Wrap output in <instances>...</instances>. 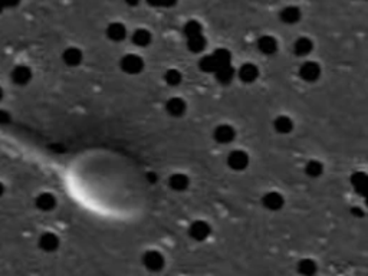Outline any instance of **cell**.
<instances>
[{
    "label": "cell",
    "mask_w": 368,
    "mask_h": 276,
    "mask_svg": "<svg viewBox=\"0 0 368 276\" xmlns=\"http://www.w3.org/2000/svg\"><path fill=\"white\" fill-rule=\"evenodd\" d=\"M144 66H145L144 59L137 53H127L119 59V69L124 74L131 75V76L140 75L144 71Z\"/></svg>",
    "instance_id": "cell-1"
},
{
    "label": "cell",
    "mask_w": 368,
    "mask_h": 276,
    "mask_svg": "<svg viewBox=\"0 0 368 276\" xmlns=\"http://www.w3.org/2000/svg\"><path fill=\"white\" fill-rule=\"evenodd\" d=\"M141 262L144 267L150 272H160L165 266V257L160 250L155 249H150L147 252H144V255L141 257Z\"/></svg>",
    "instance_id": "cell-2"
},
{
    "label": "cell",
    "mask_w": 368,
    "mask_h": 276,
    "mask_svg": "<svg viewBox=\"0 0 368 276\" xmlns=\"http://www.w3.org/2000/svg\"><path fill=\"white\" fill-rule=\"evenodd\" d=\"M228 167L233 171H245L250 164V156L245 150H233L228 154Z\"/></svg>",
    "instance_id": "cell-3"
},
{
    "label": "cell",
    "mask_w": 368,
    "mask_h": 276,
    "mask_svg": "<svg viewBox=\"0 0 368 276\" xmlns=\"http://www.w3.org/2000/svg\"><path fill=\"white\" fill-rule=\"evenodd\" d=\"M187 232L195 242H205L212 234V226L206 220H195L189 226Z\"/></svg>",
    "instance_id": "cell-4"
},
{
    "label": "cell",
    "mask_w": 368,
    "mask_h": 276,
    "mask_svg": "<svg viewBox=\"0 0 368 276\" xmlns=\"http://www.w3.org/2000/svg\"><path fill=\"white\" fill-rule=\"evenodd\" d=\"M262 206L269 212H279L285 206V197L279 191H268L262 196Z\"/></svg>",
    "instance_id": "cell-5"
},
{
    "label": "cell",
    "mask_w": 368,
    "mask_h": 276,
    "mask_svg": "<svg viewBox=\"0 0 368 276\" xmlns=\"http://www.w3.org/2000/svg\"><path fill=\"white\" fill-rule=\"evenodd\" d=\"M322 74V68L321 65L315 61H305L301 68H299V76L302 78L305 82H315L319 79V76Z\"/></svg>",
    "instance_id": "cell-6"
},
{
    "label": "cell",
    "mask_w": 368,
    "mask_h": 276,
    "mask_svg": "<svg viewBox=\"0 0 368 276\" xmlns=\"http://www.w3.org/2000/svg\"><path fill=\"white\" fill-rule=\"evenodd\" d=\"M213 138L219 144H230L235 141L236 138V129L230 124H219L215 129H213Z\"/></svg>",
    "instance_id": "cell-7"
},
{
    "label": "cell",
    "mask_w": 368,
    "mask_h": 276,
    "mask_svg": "<svg viewBox=\"0 0 368 276\" xmlns=\"http://www.w3.org/2000/svg\"><path fill=\"white\" fill-rule=\"evenodd\" d=\"M259 66L256 64H252V62L243 64L236 71V76H238L243 84H253V82H256L258 78H259Z\"/></svg>",
    "instance_id": "cell-8"
},
{
    "label": "cell",
    "mask_w": 368,
    "mask_h": 276,
    "mask_svg": "<svg viewBox=\"0 0 368 276\" xmlns=\"http://www.w3.org/2000/svg\"><path fill=\"white\" fill-rule=\"evenodd\" d=\"M165 111L170 117L181 118L187 112V102L180 96H171L165 102Z\"/></svg>",
    "instance_id": "cell-9"
},
{
    "label": "cell",
    "mask_w": 368,
    "mask_h": 276,
    "mask_svg": "<svg viewBox=\"0 0 368 276\" xmlns=\"http://www.w3.org/2000/svg\"><path fill=\"white\" fill-rule=\"evenodd\" d=\"M256 46H258V51H259L262 55H266V56H272L275 53L278 52L279 49V43H278V39L273 38L271 35H263L260 36L256 42Z\"/></svg>",
    "instance_id": "cell-10"
},
{
    "label": "cell",
    "mask_w": 368,
    "mask_h": 276,
    "mask_svg": "<svg viewBox=\"0 0 368 276\" xmlns=\"http://www.w3.org/2000/svg\"><path fill=\"white\" fill-rule=\"evenodd\" d=\"M349 184L361 197H365L368 191V177L364 171H354L349 177Z\"/></svg>",
    "instance_id": "cell-11"
},
{
    "label": "cell",
    "mask_w": 368,
    "mask_h": 276,
    "mask_svg": "<svg viewBox=\"0 0 368 276\" xmlns=\"http://www.w3.org/2000/svg\"><path fill=\"white\" fill-rule=\"evenodd\" d=\"M213 76L216 78L217 84L220 85H230L236 76V69L233 68V65H223V66H219Z\"/></svg>",
    "instance_id": "cell-12"
},
{
    "label": "cell",
    "mask_w": 368,
    "mask_h": 276,
    "mask_svg": "<svg viewBox=\"0 0 368 276\" xmlns=\"http://www.w3.org/2000/svg\"><path fill=\"white\" fill-rule=\"evenodd\" d=\"M127 28L121 22H112L105 29V35L111 42H122L127 38Z\"/></svg>",
    "instance_id": "cell-13"
},
{
    "label": "cell",
    "mask_w": 368,
    "mask_h": 276,
    "mask_svg": "<svg viewBox=\"0 0 368 276\" xmlns=\"http://www.w3.org/2000/svg\"><path fill=\"white\" fill-rule=\"evenodd\" d=\"M168 187L173 191L183 193L190 187V179L184 173H174L168 177Z\"/></svg>",
    "instance_id": "cell-14"
},
{
    "label": "cell",
    "mask_w": 368,
    "mask_h": 276,
    "mask_svg": "<svg viewBox=\"0 0 368 276\" xmlns=\"http://www.w3.org/2000/svg\"><path fill=\"white\" fill-rule=\"evenodd\" d=\"M312 52H314V42H312V39H309L306 36H302V38H298L293 42V53L296 56L305 58V56H309Z\"/></svg>",
    "instance_id": "cell-15"
},
{
    "label": "cell",
    "mask_w": 368,
    "mask_h": 276,
    "mask_svg": "<svg viewBox=\"0 0 368 276\" xmlns=\"http://www.w3.org/2000/svg\"><path fill=\"white\" fill-rule=\"evenodd\" d=\"M302 18V12L296 6H286L279 12V19L285 25H296Z\"/></svg>",
    "instance_id": "cell-16"
},
{
    "label": "cell",
    "mask_w": 368,
    "mask_h": 276,
    "mask_svg": "<svg viewBox=\"0 0 368 276\" xmlns=\"http://www.w3.org/2000/svg\"><path fill=\"white\" fill-rule=\"evenodd\" d=\"M295 128L293 124V119L288 115H279L273 119V129L281 134V135H286V134H291Z\"/></svg>",
    "instance_id": "cell-17"
},
{
    "label": "cell",
    "mask_w": 368,
    "mask_h": 276,
    "mask_svg": "<svg viewBox=\"0 0 368 276\" xmlns=\"http://www.w3.org/2000/svg\"><path fill=\"white\" fill-rule=\"evenodd\" d=\"M131 41L138 48H147L152 42V33L148 29H144V28L135 29L131 35Z\"/></svg>",
    "instance_id": "cell-18"
},
{
    "label": "cell",
    "mask_w": 368,
    "mask_h": 276,
    "mask_svg": "<svg viewBox=\"0 0 368 276\" xmlns=\"http://www.w3.org/2000/svg\"><path fill=\"white\" fill-rule=\"evenodd\" d=\"M187 41V49L192 53H202L207 46V39L203 33H197L193 36L186 38Z\"/></svg>",
    "instance_id": "cell-19"
},
{
    "label": "cell",
    "mask_w": 368,
    "mask_h": 276,
    "mask_svg": "<svg viewBox=\"0 0 368 276\" xmlns=\"http://www.w3.org/2000/svg\"><path fill=\"white\" fill-rule=\"evenodd\" d=\"M84 53L78 48H68L64 52V61L68 66H78L82 64Z\"/></svg>",
    "instance_id": "cell-20"
},
{
    "label": "cell",
    "mask_w": 368,
    "mask_h": 276,
    "mask_svg": "<svg viewBox=\"0 0 368 276\" xmlns=\"http://www.w3.org/2000/svg\"><path fill=\"white\" fill-rule=\"evenodd\" d=\"M325 167L319 160H309L305 164V174L311 179H318L324 174Z\"/></svg>",
    "instance_id": "cell-21"
},
{
    "label": "cell",
    "mask_w": 368,
    "mask_h": 276,
    "mask_svg": "<svg viewBox=\"0 0 368 276\" xmlns=\"http://www.w3.org/2000/svg\"><path fill=\"white\" fill-rule=\"evenodd\" d=\"M296 270H298L301 275L311 276L314 275V273H316L318 265H316V262H315L314 259H311V257H303V259H301V260L298 262Z\"/></svg>",
    "instance_id": "cell-22"
},
{
    "label": "cell",
    "mask_w": 368,
    "mask_h": 276,
    "mask_svg": "<svg viewBox=\"0 0 368 276\" xmlns=\"http://www.w3.org/2000/svg\"><path fill=\"white\" fill-rule=\"evenodd\" d=\"M217 68V64L216 61H215V58H213V55L212 53H209V55H203L202 58H200V61H199V69L203 72V74H215V71H216Z\"/></svg>",
    "instance_id": "cell-23"
},
{
    "label": "cell",
    "mask_w": 368,
    "mask_h": 276,
    "mask_svg": "<svg viewBox=\"0 0 368 276\" xmlns=\"http://www.w3.org/2000/svg\"><path fill=\"white\" fill-rule=\"evenodd\" d=\"M164 82L168 86H171V88L178 86L183 82V74L178 69H175V68H170L164 74Z\"/></svg>",
    "instance_id": "cell-24"
},
{
    "label": "cell",
    "mask_w": 368,
    "mask_h": 276,
    "mask_svg": "<svg viewBox=\"0 0 368 276\" xmlns=\"http://www.w3.org/2000/svg\"><path fill=\"white\" fill-rule=\"evenodd\" d=\"M215 61H216L217 66H223V65L232 64V52L226 49V48H219L216 51L212 52Z\"/></svg>",
    "instance_id": "cell-25"
},
{
    "label": "cell",
    "mask_w": 368,
    "mask_h": 276,
    "mask_svg": "<svg viewBox=\"0 0 368 276\" xmlns=\"http://www.w3.org/2000/svg\"><path fill=\"white\" fill-rule=\"evenodd\" d=\"M197 33H203V26H202V23L199 21H195V19L186 22V25L183 26L184 36L189 38V36L197 35Z\"/></svg>",
    "instance_id": "cell-26"
},
{
    "label": "cell",
    "mask_w": 368,
    "mask_h": 276,
    "mask_svg": "<svg viewBox=\"0 0 368 276\" xmlns=\"http://www.w3.org/2000/svg\"><path fill=\"white\" fill-rule=\"evenodd\" d=\"M147 5H150L152 8H173L175 6L177 0H145Z\"/></svg>",
    "instance_id": "cell-27"
},
{
    "label": "cell",
    "mask_w": 368,
    "mask_h": 276,
    "mask_svg": "<svg viewBox=\"0 0 368 276\" xmlns=\"http://www.w3.org/2000/svg\"><path fill=\"white\" fill-rule=\"evenodd\" d=\"M351 213H352L354 216H357L358 219H359V217H364V214H365L364 210H361V207H352V209H351Z\"/></svg>",
    "instance_id": "cell-28"
},
{
    "label": "cell",
    "mask_w": 368,
    "mask_h": 276,
    "mask_svg": "<svg viewBox=\"0 0 368 276\" xmlns=\"http://www.w3.org/2000/svg\"><path fill=\"white\" fill-rule=\"evenodd\" d=\"M141 0H125V5H128L130 8H137L140 6Z\"/></svg>",
    "instance_id": "cell-29"
},
{
    "label": "cell",
    "mask_w": 368,
    "mask_h": 276,
    "mask_svg": "<svg viewBox=\"0 0 368 276\" xmlns=\"http://www.w3.org/2000/svg\"><path fill=\"white\" fill-rule=\"evenodd\" d=\"M147 180L150 181V183H155V181H157V176H155V173H152V171L151 173H148V174H147Z\"/></svg>",
    "instance_id": "cell-30"
}]
</instances>
